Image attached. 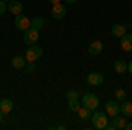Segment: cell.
Instances as JSON below:
<instances>
[{"instance_id":"3","label":"cell","mask_w":132,"mask_h":130,"mask_svg":"<svg viewBox=\"0 0 132 130\" xmlns=\"http://www.w3.org/2000/svg\"><path fill=\"white\" fill-rule=\"evenodd\" d=\"M41 56H42V48L41 46L34 44V46H30V48H27V53H25L27 62H37Z\"/></svg>"},{"instance_id":"15","label":"cell","mask_w":132,"mask_h":130,"mask_svg":"<svg viewBox=\"0 0 132 130\" xmlns=\"http://www.w3.org/2000/svg\"><path fill=\"white\" fill-rule=\"evenodd\" d=\"M111 33L114 35V37H118V39H122L123 35L127 33V28H125L123 25H114V27L111 28Z\"/></svg>"},{"instance_id":"25","label":"cell","mask_w":132,"mask_h":130,"mask_svg":"<svg viewBox=\"0 0 132 130\" xmlns=\"http://www.w3.org/2000/svg\"><path fill=\"white\" fill-rule=\"evenodd\" d=\"M106 128H108V130H116V127H114V123H108Z\"/></svg>"},{"instance_id":"6","label":"cell","mask_w":132,"mask_h":130,"mask_svg":"<svg viewBox=\"0 0 132 130\" xmlns=\"http://www.w3.org/2000/svg\"><path fill=\"white\" fill-rule=\"evenodd\" d=\"M86 83L90 84V86H99L104 83V76H102L101 72H90L88 76H86Z\"/></svg>"},{"instance_id":"4","label":"cell","mask_w":132,"mask_h":130,"mask_svg":"<svg viewBox=\"0 0 132 130\" xmlns=\"http://www.w3.org/2000/svg\"><path fill=\"white\" fill-rule=\"evenodd\" d=\"M81 104L85 107H88L90 111H95L99 107V97H97L95 93H86V95H83Z\"/></svg>"},{"instance_id":"19","label":"cell","mask_w":132,"mask_h":130,"mask_svg":"<svg viewBox=\"0 0 132 130\" xmlns=\"http://www.w3.org/2000/svg\"><path fill=\"white\" fill-rule=\"evenodd\" d=\"M67 102H69V109H71L72 112H78V111H79V107L83 106L79 100H67Z\"/></svg>"},{"instance_id":"11","label":"cell","mask_w":132,"mask_h":130,"mask_svg":"<svg viewBox=\"0 0 132 130\" xmlns=\"http://www.w3.org/2000/svg\"><path fill=\"white\" fill-rule=\"evenodd\" d=\"M7 11H9V12H12V14L16 16V14H21L23 5H21L20 0H12V2H9V4H7Z\"/></svg>"},{"instance_id":"24","label":"cell","mask_w":132,"mask_h":130,"mask_svg":"<svg viewBox=\"0 0 132 130\" xmlns=\"http://www.w3.org/2000/svg\"><path fill=\"white\" fill-rule=\"evenodd\" d=\"M5 11H7V4H5V2H2V0H0V16H2V14H4V12H5Z\"/></svg>"},{"instance_id":"28","label":"cell","mask_w":132,"mask_h":130,"mask_svg":"<svg viewBox=\"0 0 132 130\" xmlns=\"http://www.w3.org/2000/svg\"><path fill=\"white\" fill-rule=\"evenodd\" d=\"M62 0H50V4H53V5H55V4H60Z\"/></svg>"},{"instance_id":"2","label":"cell","mask_w":132,"mask_h":130,"mask_svg":"<svg viewBox=\"0 0 132 130\" xmlns=\"http://www.w3.org/2000/svg\"><path fill=\"white\" fill-rule=\"evenodd\" d=\"M14 27H16L18 30L25 32V30H28V28L32 27V20L27 18L25 14H16V16H14Z\"/></svg>"},{"instance_id":"13","label":"cell","mask_w":132,"mask_h":130,"mask_svg":"<svg viewBox=\"0 0 132 130\" xmlns=\"http://www.w3.org/2000/svg\"><path fill=\"white\" fill-rule=\"evenodd\" d=\"M12 107H14V102H12L11 99H4V100H0V111H2L4 114L11 112V111H12Z\"/></svg>"},{"instance_id":"5","label":"cell","mask_w":132,"mask_h":130,"mask_svg":"<svg viewBox=\"0 0 132 130\" xmlns=\"http://www.w3.org/2000/svg\"><path fill=\"white\" fill-rule=\"evenodd\" d=\"M23 40H25L27 46H34V44H37V40H39V30L34 28V27H30L28 30H25Z\"/></svg>"},{"instance_id":"9","label":"cell","mask_w":132,"mask_h":130,"mask_svg":"<svg viewBox=\"0 0 132 130\" xmlns=\"http://www.w3.org/2000/svg\"><path fill=\"white\" fill-rule=\"evenodd\" d=\"M102 48H104V44H102L101 40H93L90 44V48H88V53H90L92 56H97V55L102 53Z\"/></svg>"},{"instance_id":"1","label":"cell","mask_w":132,"mask_h":130,"mask_svg":"<svg viewBox=\"0 0 132 130\" xmlns=\"http://www.w3.org/2000/svg\"><path fill=\"white\" fill-rule=\"evenodd\" d=\"M92 123H93V128L97 130H106V127H108V114L106 112H101V111H93L92 112Z\"/></svg>"},{"instance_id":"10","label":"cell","mask_w":132,"mask_h":130,"mask_svg":"<svg viewBox=\"0 0 132 130\" xmlns=\"http://www.w3.org/2000/svg\"><path fill=\"white\" fill-rule=\"evenodd\" d=\"M120 46L123 51H132V33H125L120 39Z\"/></svg>"},{"instance_id":"12","label":"cell","mask_w":132,"mask_h":130,"mask_svg":"<svg viewBox=\"0 0 132 130\" xmlns=\"http://www.w3.org/2000/svg\"><path fill=\"white\" fill-rule=\"evenodd\" d=\"M120 114L127 116V118H132V102L123 100L122 104H120Z\"/></svg>"},{"instance_id":"30","label":"cell","mask_w":132,"mask_h":130,"mask_svg":"<svg viewBox=\"0 0 132 130\" xmlns=\"http://www.w3.org/2000/svg\"><path fill=\"white\" fill-rule=\"evenodd\" d=\"M2 118H4V112L0 111V123H2Z\"/></svg>"},{"instance_id":"23","label":"cell","mask_w":132,"mask_h":130,"mask_svg":"<svg viewBox=\"0 0 132 130\" xmlns=\"http://www.w3.org/2000/svg\"><path fill=\"white\" fill-rule=\"evenodd\" d=\"M25 70H27V72H34V70H35V62H27Z\"/></svg>"},{"instance_id":"7","label":"cell","mask_w":132,"mask_h":130,"mask_svg":"<svg viewBox=\"0 0 132 130\" xmlns=\"http://www.w3.org/2000/svg\"><path fill=\"white\" fill-rule=\"evenodd\" d=\"M65 14H67V9H65V5H62V2L53 5V9H51V16H53L55 20H63Z\"/></svg>"},{"instance_id":"29","label":"cell","mask_w":132,"mask_h":130,"mask_svg":"<svg viewBox=\"0 0 132 130\" xmlns=\"http://www.w3.org/2000/svg\"><path fill=\"white\" fill-rule=\"evenodd\" d=\"M65 2H67V4H76L78 0H65Z\"/></svg>"},{"instance_id":"16","label":"cell","mask_w":132,"mask_h":130,"mask_svg":"<svg viewBox=\"0 0 132 130\" xmlns=\"http://www.w3.org/2000/svg\"><path fill=\"white\" fill-rule=\"evenodd\" d=\"M127 67H129L127 62H123V60H116V62H114V72H118V74L127 72Z\"/></svg>"},{"instance_id":"18","label":"cell","mask_w":132,"mask_h":130,"mask_svg":"<svg viewBox=\"0 0 132 130\" xmlns=\"http://www.w3.org/2000/svg\"><path fill=\"white\" fill-rule=\"evenodd\" d=\"M125 125H127V116L125 118H120V116H114V127L120 130V128H125Z\"/></svg>"},{"instance_id":"17","label":"cell","mask_w":132,"mask_h":130,"mask_svg":"<svg viewBox=\"0 0 132 130\" xmlns=\"http://www.w3.org/2000/svg\"><path fill=\"white\" fill-rule=\"evenodd\" d=\"M78 116H79L81 120H90V118H92V111L88 109V107L81 106V107H79V111H78Z\"/></svg>"},{"instance_id":"8","label":"cell","mask_w":132,"mask_h":130,"mask_svg":"<svg viewBox=\"0 0 132 130\" xmlns=\"http://www.w3.org/2000/svg\"><path fill=\"white\" fill-rule=\"evenodd\" d=\"M106 114L111 116V118L118 116V114H120V106H118V102H113V100L106 102Z\"/></svg>"},{"instance_id":"22","label":"cell","mask_w":132,"mask_h":130,"mask_svg":"<svg viewBox=\"0 0 132 130\" xmlns=\"http://www.w3.org/2000/svg\"><path fill=\"white\" fill-rule=\"evenodd\" d=\"M65 97H67V100H78L79 99V93H78L76 90H71V91H67Z\"/></svg>"},{"instance_id":"26","label":"cell","mask_w":132,"mask_h":130,"mask_svg":"<svg viewBox=\"0 0 132 130\" xmlns=\"http://www.w3.org/2000/svg\"><path fill=\"white\" fill-rule=\"evenodd\" d=\"M125 128H127V130H132V121H130V123H127V125H125Z\"/></svg>"},{"instance_id":"14","label":"cell","mask_w":132,"mask_h":130,"mask_svg":"<svg viewBox=\"0 0 132 130\" xmlns=\"http://www.w3.org/2000/svg\"><path fill=\"white\" fill-rule=\"evenodd\" d=\"M11 65H12L14 69H25L27 58H25V56H14V58L11 60Z\"/></svg>"},{"instance_id":"20","label":"cell","mask_w":132,"mask_h":130,"mask_svg":"<svg viewBox=\"0 0 132 130\" xmlns=\"http://www.w3.org/2000/svg\"><path fill=\"white\" fill-rule=\"evenodd\" d=\"M114 95H116V100H118V102H123V100L127 99V91L122 90V88H118V90L114 91Z\"/></svg>"},{"instance_id":"21","label":"cell","mask_w":132,"mask_h":130,"mask_svg":"<svg viewBox=\"0 0 132 130\" xmlns=\"http://www.w3.org/2000/svg\"><path fill=\"white\" fill-rule=\"evenodd\" d=\"M32 27L37 28V30H41L42 27H44V20H42V18H34V20H32Z\"/></svg>"},{"instance_id":"27","label":"cell","mask_w":132,"mask_h":130,"mask_svg":"<svg viewBox=\"0 0 132 130\" xmlns=\"http://www.w3.org/2000/svg\"><path fill=\"white\" fill-rule=\"evenodd\" d=\"M127 70H129V72L132 74V62H129V67H127Z\"/></svg>"}]
</instances>
